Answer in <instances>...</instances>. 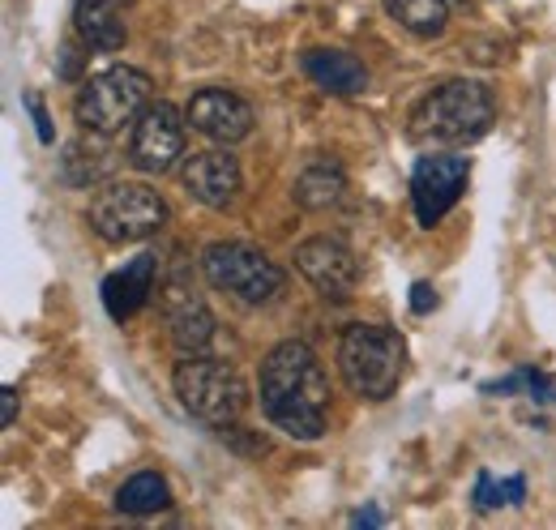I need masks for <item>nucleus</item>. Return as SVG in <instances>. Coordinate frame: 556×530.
<instances>
[{
  "instance_id": "obj_22",
  "label": "nucleus",
  "mask_w": 556,
  "mask_h": 530,
  "mask_svg": "<svg viewBox=\"0 0 556 530\" xmlns=\"http://www.w3.org/2000/svg\"><path fill=\"white\" fill-rule=\"evenodd\" d=\"M26 108H30V116H35V129H39V141H43V146H52V121H48L43 103H39V99L30 94V99H26Z\"/></svg>"
},
{
  "instance_id": "obj_14",
  "label": "nucleus",
  "mask_w": 556,
  "mask_h": 530,
  "mask_svg": "<svg viewBox=\"0 0 556 530\" xmlns=\"http://www.w3.org/2000/svg\"><path fill=\"white\" fill-rule=\"evenodd\" d=\"M154 274H159V257L154 253H141L125 269L108 274V282H103V308L116 321H129L141 304L154 295Z\"/></svg>"
},
{
  "instance_id": "obj_15",
  "label": "nucleus",
  "mask_w": 556,
  "mask_h": 530,
  "mask_svg": "<svg viewBox=\"0 0 556 530\" xmlns=\"http://www.w3.org/2000/svg\"><path fill=\"white\" fill-rule=\"evenodd\" d=\"M116 172V150L108 141V132H90L70 141L61 150V180L73 185V189H90L99 180H108Z\"/></svg>"
},
{
  "instance_id": "obj_4",
  "label": "nucleus",
  "mask_w": 556,
  "mask_h": 530,
  "mask_svg": "<svg viewBox=\"0 0 556 530\" xmlns=\"http://www.w3.org/2000/svg\"><path fill=\"white\" fill-rule=\"evenodd\" d=\"M150 108V77L141 68L116 65L99 77H90L73 103L77 125L90 132H121L125 125H138V116Z\"/></svg>"
},
{
  "instance_id": "obj_24",
  "label": "nucleus",
  "mask_w": 556,
  "mask_h": 530,
  "mask_svg": "<svg viewBox=\"0 0 556 530\" xmlns=\"http://www.w3.org/2000/svg\"><path fill=\"white\" fill-rule=\"evenodd\" d=\"M13 419H17V390H4L0 394V424L13 428Z\"/></svg>"
},
{
  "instance_id": "obj_13",
  "label": "nucleus",
  "mask_w": 556,
  "mask_h": 530,
  "mask_svg": "<svg viewBox=\"0 0 556 530\" xmlns=\"http://www.w3.org/2000/svg\"><path fill=\"white\" fill-rule=\"evenodd\" d=\"M189 198L210 205V210H227L231 201L240 198V163L227 154V150H198L193 159H185V172H180Z\"/></svg>"
},
{
  "instance_id": "obj_7",
  "label": "nucleus",
  "mask_w": 556,
  "mask_h": 530,
  "mask_svg": "<svg viewBox=\"0 0 556 530\" xmlns=\"http://www.w3.org/2000/svg\"><path fill=\"white\" fill-rule=\"evenodd\" d=\"M202 269H206L210 287L227 291L244 304H266L282 291V269H278L262 249L240 244V240H218L202 253Z\"/></svg>"
},
{
  "instance_id": "obj_10",
  "label": "nucleus",
  "mask_w": 556,
  "mask_h": 530,
  "mask_svg": "<svg viewBox=\"0 0 556 530\" xmlns=\"http://www.w3.org/2000/svg\"><path fill=\"white\" fill-rule=\"evenodd\" d=\"M295 269L326 295V300H351L359 287V262L343 240L334 236H313L295 249Z\"/></svg>"
},
{
  "instance_id": "obj_5",
  "label": "nucleus",
  "mask_w": 556,
  "mask_h": 530,
  "mask_svg": "<svg viewBox=\"0 0 556 530\" xmlns=\"http://www.w3.org/2000/svg\"><path fill=\"white\" fill-rule=\"evenodd\" d=\"M86 223H90L94 236L108 240V244H134V240L154 236V231L167 223V205H163V198H159L150 185L116 180V185H108V189H99V193L90 198Z\"/></svg>"
},
{
  "instance_id": "obj_9",
  "label": "nucleus",
  "mask_w": 556,
  "mask_h": 530,
  "mask_svg": "<svg viewBox=\"0 0 556 530\" xmlns=\"http://www.w3.org/2000/svg\"><path fill=\"white\" fill-rule=\"evenodd\" d=\"M185 154V121L172 103H150L134 125L129 141V159L146 176H163L176 167V159Z\"/></svg>"
},
{
  "instance_id": "obj_1",
  "label": "nucleus",
  "mask_w": 556,
  "mask_h": 530,
  "mask_svg": "<svg viewBox=\"0 0 556 530\" xmlns=\"http://www.w3.org/2000/svg\"><path fill=\"white\" fill-rule=\"evenodd\" d=\"M262 411L291 441H317L330 415V381L304 342H282L262 364Z\"/></svg>"
},
{
  "instance_id": "obj_6",
  "label": "nucleus",
  "mask_w": 556,
  "mask_h": 530,
  "mask_svg": "<svg viewBox=\"0 0 556 530\" xmlns=\"http://www.w3.org/2000/svg\"><path fill=\"white\" fill-rule=\"evenodd\" d=\"M176 398L180 406L202 419L210 428H223V424H236L240 411H244V381L236 377V368L218 364V359H206V355H185L176 364Z\"/></svg>"
},
{
  "instance_id": "obj_20",
  "label": "nucleus",
  "mask_w": 556,
  "mask_h": 530,
  "mask_svg": "<svg viewBox=\"0 0 556 530\" xmlns=\"http://www.w3.org/2000/svg\"><path fill=\"white\" fill-rule=\"evenodd\" d=\"M386 13L419 39H437L450 22V0H386Z\"/></svg>"
},
{
  "instance_id": "obj_25",
  "label": "nucleus",
  "mask_w": 556,
  "mask_h": 530,
  "mask_svg": "<svg viewBox=\"0 0 556 530\" xmlns=\"http://www.w3.org/2000/svg\"><path fill=\"white\" fill-rule=\"evenodd\" d=\"M61 56H65V61H61V77H77V73H81V56H77V48H65Z\"/></svg>"
},
{
  "instance_id": "obj_16",
  "label": "nucleus",
  "mask_w": 556,
  "mask_h": 530,
  "mask_svg": "<svg viewBox=\"0 0 556 530\" xmlns=\"http://www.w3.org/2000/svg\"><path fill=\"white\" fill-rule=\"evenodd\" d=\"M125 4L129 0H77L73 22L77 35L90 52H121L129 30H125Z\"/></svg>"
},
{
  "instance_id": "obj_12",
  "label": "nucleus",
  "mask_w": 556,
  "mask_h": 530,
  "mask_svg": "<svg viewBox=\"0 0 556 530\" xmlns=\"http://www.w3.org/2000/svg\"><path fill=\"white\" fill-rule=\"evenodd\" d=\"M185 121L218 146H236L253 132V108L231 90H202V94H193Z\"/></svg>"
},
{
  "instance_id": "obj_3",
  "label": "nucleus",
  "mask_w": 556,
  "mask_h": 530,
  "mask_svg": "<svg viewBox=\"0 0 556 530\" xmlns=\"http://www.w3.org/2000/svg\"><path fill=\"white\" fill-rule=\"evenodd\" d=\"M407 346L390 326H351L339 342V368L355 398L386 402L403 381Z\"/></svg>"
},
{
  "instance_id": "obj_19",
  "label": "nucleus",
  "mask_w": 556,
  "mask_h": 530,
  "mask_svg": "<svg viewBox=\"0 0 556 530\" xmlns=\"http://www.w3.org/2000/svg\"><path fill=\"white\" fill-rule=\"evenodd\" d=\"M172 505V492H167V479L159 470H138L134 479L121 483L116 492V509L121 514H134V518H146V514H159Z\"/></svg>"
},
{
  "instance_id": "obj_21",
  "label": "nucleus",
  "mask_w": 556,
  "mask_h": 530,
  "mask_svg": "<svg viewBox=\"0 0 556 530\" xmlns=\"http://www.w3.org/2000/svg\"><path fill=\"white\" fill-rule=\"evenodd\" d=\"M522 496H527V483H522V475L492 483V475L484 470V475L476 479V505H480V509H492V505H518Z\"/></svg>"
},
{
  "instance_id": "obj_23",
  "label": "nucleus",
  "mask_w": 556,
  "mask_h": 530,
  "mask_svg": "<svg viewBox=\"0 0 556 530\" xmlns=\"http://www.w3.org/2000/svg\"><path fill=\"white\" fill-rule=\"evenodd\" d=\"M412 308H416L419 317H424V313H432V308H437V291H432V287H428V282H416V287H412Z\"/></svg>"
},
{
  "instance_id": "obj_2",
  "label": "nucleus",
  "mask_w": 556,
  "mask_h": 530,
  "mask_svg": "<svg viewBox=\"0 0 556 530\" xmlns=\"http://www.w3.org/2000/svg\"><path fill=\"white\" fill-rule=\"evenodd\" d=\"M496 121V99L484 81L454 77L428 90L412 112V137L424 146H467Z\"/></svg>"
},
{
  "instance_id": "obj_18",
  "label": "nucleus",
  "mask_w": 556,
  "mask_h": 530,
  "mask_svg": "<svg viewBox=\"0 0 556 530\" xmlns=\"http://www.w3.org/2000/svg\"><path fill=\"white\" fill-rule=\"evenodd\" d=\"M343 193H348V176H343V167H339L334 159L308 163V167L295 176V189H291L295 205H304V210H330V205L343 201Z\"/></svg>"
},
{
  "instance_id": "obj_26",
  "label": "nucleus",
  "mask_w": 556,
  "mask_h": 530,
  "mask_svg": "<svg viewBox=\"0 0 556 530\" xmlns=\"http://www.w3.org/2000/svg\"><path fill=\"white\" fill-rule=\"evenodd\" d=\"M351 522H355V527H377V522H381V514H377V509H359Z\"/></svg>"
},
{
  "instance_id": "obj_11",
  "label": "nucleus",
  "mask_w": 556,
  "mask_h": 530,
  "mask_svg": "<svg viewBox=\"0 0 556 530\" xmlns=\"http://www.w3.org/2000/svg\"><path fill=\"white\" fill-rule=\"evenodd\" d=\"M159 295H163V317H167L172 342L185 355H202L210 342H214V317H210L206 300L193 291V282L185 274H172L159 287Z\"/></svg>"
},
{
  "instance_id": "obj_17",
  "label": "nucleus",
  "mask_w": 556,
  "mask_h": 530,
  "mask_svg": "<svg viewBox=\"0 0 556 530\" xmlns=\"http://www.w3.org/2000/svg\"><path fill=\"white\" fill-rule=\"evenodd\" d=\"M300 65L304 73L321 86V90H330V94H364L368 90V68L359 65L351 52H339V48H308L304 56H300Z\"/></svg>"
},
{
  "instance_id": "obj_8",
  "label": "nucleus",
  "mask_w": 556,
  "mask_h": 530,
  "mask_svg": "<svg viewBox=\"0 0 556 530\" xmlns=\"http://www.w3.org/2000/svg\"><path fill=\"white\" fill-rule=\"evenodd\" d=\"M467 180H471V163L458 154L419 159L416 172H412V201H416L419 227H437L467 193Z\"/></svg>"
}]
</instances>
